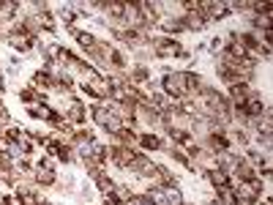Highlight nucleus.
Masks as SVG:
<instances>
[{
    "label": "nucleus",
    "mask_w": 273,
    "mask_h": 205,
    "mask_svg": "<svg viewBox=\"0 0 273 205\" xmlns=\"http://www.w3.org/2000/svg\"><path fill=\"white\" fill-rule=\"evenodd\" d=\"M156 52L159 55H186L183 49H180V44H175V41H170V39L156 41Z\"/></svg>",
    "instance_id": "1"
},
{
    "label": "nucleus",
    "mask_w": 273,
    "mask_h": 205,
    "mask_svg": "<svg viewBox=\"0 0 273 205\" xmlns=\"http://www.w3.org/2000/svg\"><path fill=\"white\" fill-rule=\"evenodd\" d=\"M161 192H164V197H167L170 205H183V197H180V192L175 186H161Z\"/></svg>",
    "instance_id": "2"
},
{
    "label": "nucleus",
    "mask_w": 273,
    "mask_h": 205,
    "mask_svg": "<svg viewBox=\"0 0 273 205\" xmlns=\"http://www.w3.org/2000/svg\"><path fill=\"white\" fill-rule=\"evenodd\" d=\"M8 44H11L14 49H28L30 39H25V36H8Z\"/></svg>",
    "instance_id": "3"
},
{
    "label": "nucleus",
    "mask_w": 273,
    "mask_h": 205,
    "mask_svg": "<svg viewBox=\"0 0 273 205\" xmlns=\"http://www.w3.org/2000/svg\"><path fill=\"white\" fill-rule=\"evenodd\" d=\"M74 36H77V41L82 44L85 49H93V47H96V39H93V36H88V33H79V30H74Z\"/></svg>",
    "instance_id": "4"
},
{
    "label": "nucleus",
    "mask_w": 273,
    "mask_h": 205,
    "mask_svg": "<svg viewBox=\"0 0 273 205\" xmlns=\"http://www.w3.org/2000/svg\"><path fill=\"white\" fill-rule=\"evenodd\" d=\"M71 121L74 123H79V121H85V110H82V104H79V101H71Z\"/></svg>",
    "instance_id": "5"
},
{
    "label": "nucleus",
    "mask_w": 273,
    "mask_h": 205,
    "mask_svg": "<svg viewBox=\"0 0 273 205\" xmlns=\"http://www.w3.org/2000/svg\"><path fill=\"white\" fill-rule=\"evenodd\" d=\"M139 140H142V148H153V151H156V148H161V140L156 134H142Z\"/></svg>",
    "instance_id": "6"
},
{
    "label": "nucleus",
    "mask_w": 273,
    "mask_h": 205,
    "mask_svg": "<svg viewBox=\"0 0 273 205\" xmlns=\"http://www.w3.org/2000/svg\"><path fill=\"white\" fill-rule=\"evenodd\" d=\"M38 181H41V183H55V172L41 167V170H38Z\"/></svg>",
    "instance_id": "7"
},
{
    "label": "nucleus",
    "mask_w": 273,
    "mask_h": 205,
    "mask_svg": "<svg viewBox=\"0 0 273 205\" xmlns=\"http://www.w3.org/2000/svg\"><path fill=\"white\" fill-rule=\"evenodd\" d=\"M3 205H22V197H19V194H8V197L3 200Z\"/></svg>",
    "instance_id": "8"
},
{
    "label": "nucleus",
    "mask_w": 273,
    "mask_h": 205,
    "mask_svg": "<svg viewBox=\"0 0 273 205\" xmlns=\"http://www.w3.org/2000/svg\"><path fill=\"white\" fill-rule=\"evenodd\" d=\"M104 205H123V203H120V200L115 197V194H107V200H104Z\"/></svg>",
    "instance_id": "9"
},
{
    "label": "nucleus",
    "mask_w": 273,
    "mask_h": 205,
    "mask_svg": "<svg viewBox=\"0 0 273 205\" xmlns=\"http://www.w3.org/2000/svg\"><path fill=\"white\" fill-rule=\"evenodd\" d=\"M262 205H271V200H265V203H262Z\"/></svg>",
    "instance_id": "10"
},
{
    "label": "nucleus",
    "mask_w": 273,
    "mask_h": 205,
    "mask_svg": "<svg viewBox=\"0 0 273 205\" xmlns=\"http://www.w3.org/2000/svg\"><path fill=\"white\" fill-rule=\"evenodd\" d=\"M0 90H3V82H0Z\"/></svg>",
    "instance_id": "11"
}]
</instances>
